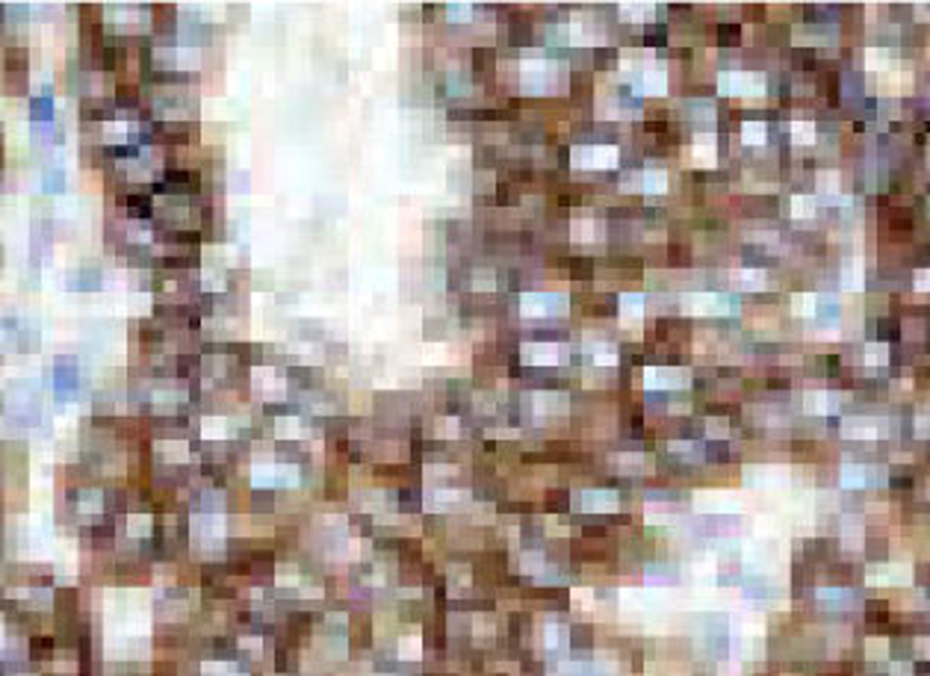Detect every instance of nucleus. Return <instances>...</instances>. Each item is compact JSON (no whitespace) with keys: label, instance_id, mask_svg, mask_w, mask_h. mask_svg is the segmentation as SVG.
Listing matches in <instances>:
<instances>
[{"label":"nucleus","instance_id":"nucleus-1","mask_svg":"<svg viewBox=\"0 0 930 676\" xmlns=\"http://www.w3.org/2000/svg\"><path fill=\"white\" fill-rule=\"evenodd\" d=\"M399 650H402L405 659H411V655L420 653V638H417V635H405V638L399 641Z\"/></svg>","mask_w":930,"mask_h":676},{"label":"nucleus","instance_id":"nucleus-2","mask_svg":"<svg viewBox=\"0 0 930 676\" xmlns=\"http://www.w3.org/2000/svg\"><path fill=\"white\" fill-rule=\"evenodd\" d=\"M877 328H880V337H883V340H895V337H898V322H895V319H883Z\"/></svg>","mask_w":930,"mask_h":676},{"label":"nucleus","instance_id":"nucleus-3","mask_svg":"<svg viewBox=\"0 0 930 676\" xmlns=\"http://www.w3.org/2000/svg\"><path fill=\"white\" fill-rule=\"evenodd\" d=\"M733 38H739V24H721V42L726 45V42H733Z\"/></svg>","mask_w":930,"mask_h":676}]
</instances>
